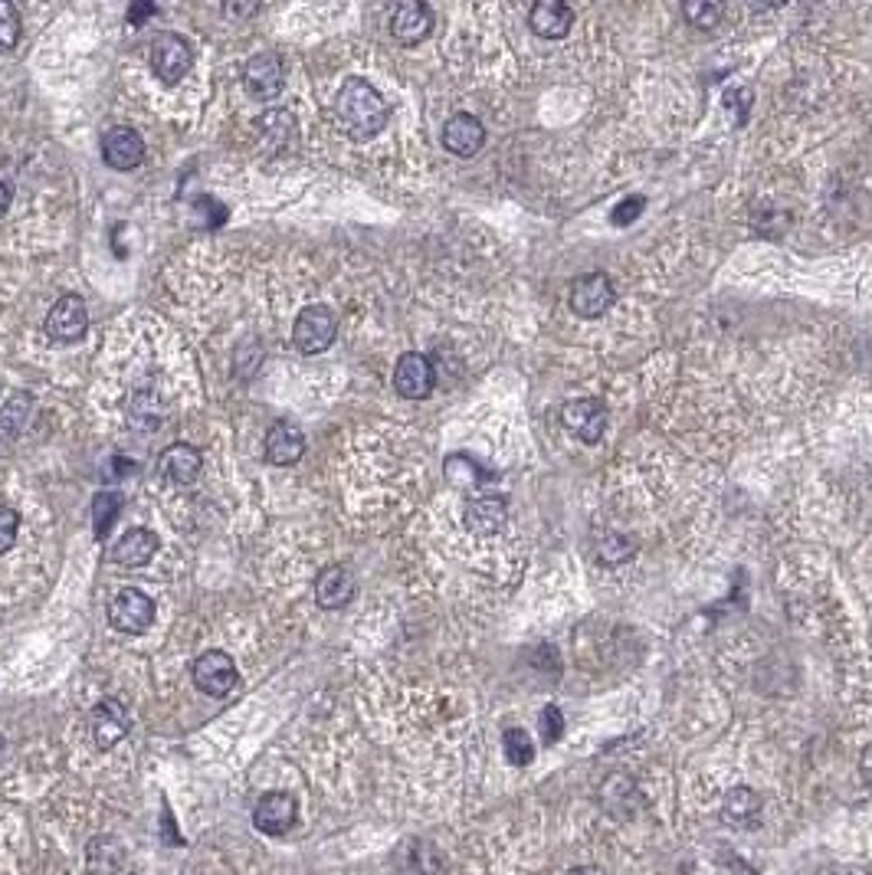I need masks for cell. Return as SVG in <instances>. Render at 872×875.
<instances>
[{"mask_svg":"<svg viewBox=\"0 0 872 875\" xmlns=\"http://www.w3.org/2000/svg\"><path fill=\"white\" fill-rule=\"evenodd\" d=\"M335 119L348 138L368 141L377 131H384L387 119H390V106L384 102V96L368 79L352 76V79H345V86L335 96Z\"/></svg>","mask_w":872,"mask_h":875,"instance_id":"obj_1","label":"cell"},{"mask_svg":"<svg viewBox=\"0 0 872 875\" xmlns=\"http://www.w3.org/2000/svg\"><path fill=\"white\" fill-rule=\"evenodd\" d=\"M151 73L154 79H161L164 86H177L191 66H194V53H191V43L177 33H158L151 40Z\"/></svg>","mask_w":872,"mask_h":875,"instance_id":"obj_2","label":"cell"},{"mask_svg":"<svg viewBox=\"0 0 872 875\" xmlns=\"http://www.w3.org/2000/svg\"><path fill=\"white\" fill-rule=\"evenodd\" d=\"M338 335V318L329 305L315 302L309 309H302V315L295 318V328H292V342L302 355H322L332 348Z\"/></svg>","mask_w":872,"mask_h":875,"instance_id":"obj_3","label":"cell"},{"mask_svg":"<svg viewBox=\"0 0 872 875\" xmlns=\"http://www.w3.org/2000/svg\"><path fill=\"white\" fill-rule=\"evenodd\" d=\"M43 332H46V338L53 345H76V342H83L86 332H89V309H86V302L79 295H63L50 309Z\"/></svg>","mask_w":872,"mask_h":875,"instance_id":"obj_4","label":"cell"},{"mask_svg":"<svg viewBox=\"0 0 872 875\" xmlns=\"http://www.w3.org/2000/svg\"><path fill=\"white\" fill-rule=\"evenodd\" d=\"M617 292L607 272H588L571 282V309L581 318H601L611 312Z\"/></svg>","mask_w":872,"mask_h":875,"instance_id":"obj_5","label":"cell"},{"mask_svg":"<svg viewBox=\"0 0 872 875\" xmlns=\"http://www.w3.org/2000/svg\"><path fill=\"white\" fill-rule=\"evenodd\" d=\"M237 666L234 659L224 652V649H207L204 656H197L194 662V682L201 692L214 695V699H224L237 689Z\"/></svg>","mask_w":872,"mask_h":875,"instance_id":"obj_6","label":"cell"},{"mask_svg":"<svg viewBox=\"0 0 872 875\" xmlns=\"http://www.w3.org/2000/svg\"><path fill=\"white\" fill-rule=\"evenodd\" d=\"M109 624L116 626L119 633H144L154 624V601L138 591V587H125L116 594V601L109 604Z\"/></svg>","mask_w":872,"mask_h":875,"instance_id":"obj_7","label":"cell"},{"mask_svg":"<svg viewBox=\"0 0 872 875\" xmlns=\"http://www.w3.org/2000/svg\"><path fill=\"white\" fill-rule=\"evenodd\" d=\"M607 407L594 397H584V400H571L561 407V423L588 446L601 443L604 430H607Z\"/></svg>","mask_w":872,"mask_h":875,"instance_id":"obj_8","label":"cell"},{"mask_svg":"<svg viewBox=\"0 0 872 875\" xmlns=\"http://www.w3.org/2000/svg\"><path fill=\"white\" fill-rule=\"evenodd\" d=\"M394 387L400 397L407 400H423L433 393L437 387V371H433V361L420 352H407L397 358V368H394Z\"/></svg>","mask_w":872,"mask_h":875,"instance_id":"obj_9","label":"cell"},{"mask_svg":"<svg viewBox=\"0 0 872 875\" xmlns=\"http://www.w3.org/2000/svg\"><path fill=\"white\" fill-rule=\"evenodd\" d=\"M295 797L272 790L266 797H259V803L252 807V827L266 836H282L292 823H295Z\"/></svg>","mask_w":872,"mask_h":875,"instance_id":"obj_10","label":"cell"},{"mask_svg":"<svg viewBox=\"0 0 872 875\" xmlns=\"http://www.w3.org/2000/svg\"><path fill=\"white\" fill-rule=\"evenodd\" d=\"M282 79H286V73H282V60L276 53H256L244 69V86L259 102L276 99L282 93Z\"/></svg>","mask_w":872,"mask_h":875,"instance_id":"obj_11","label":"cell"},{"mask_svg":"<svg viewBox=\"0 0 872 875\" xmlns=\"http://www.w3.org/2000/svg\"><path fill=\"white\" fill-rule=\"evenodd\" d=\"M256 131H259V144H262L269 154H276V158L289 154V151L295 148V141H299L295 116L286 112V109H269V112H262V116L256 119Z\"/></svg>","mask_w":872,"mask_h":875,"instance_id":"obj_12","label":"cell"},{"mask_svg":"<svg viewBox=\"0 0 872 875\" xmlns=\"http://www.w3.org/2000/svg\"><path fill=\"white\" fill-rule=\"evenodd\" d=\"M433 30V10L420 0H407L397 3L390 13V33L403 43V46H417L420 40H427Z\"/></svg>","mask_w":872,"mask_h":875,"instance_id":"obj_13","label":"cell"},{"mask_svg":"<svg viewBox=\"0 0 872 875\" xmlns=\"http://www.w3.org/2000/svg\"><path fill=\"white\" fill-rule=\"evenodd\" d=\"M103 158L116 171H131L144 161V141L134 128H109L103 138Z\"/></svg>","mask_w":872,"mask_h":875,"instance_id":"obj_14","label":"cell"},{"mask_svg":"<svg viewBox=\"0 0 872 875\" xmlns=\"http://www.w3.org/2000/svg\"><path fill=\"white\" fill-rule=\"evenodd\" d=\"M315 601L325 611H342L355 601V577L348 568L342 564H329L319 577H315Z\"/></svg>","mask_w":872,"mask_h":875,"instance_id":"obj_15","label":"cell"},{"mask_svg":"<svg viewBox=\"0 0 872 875\" xmlns=\"http://www.w3.org/2000/svg\"><path fill=\"white\" fill-rule=\"evenodd\" d=\"M483 144H486V128L470 112H460L443 126V148L453 151L456 158H473Z\"/></svg>","mask_w":872,"mask_h":875,"instance_id":"obj_16","label":"cell"},{"mask_svg":"<svg viewBox=\"0 0 872 875\" xmlns=\"http://www.w3.org/2000/svg\"><path fill=\"white\" fill-rule=\"evenodd\" d=\"M528 26L541 40H561L574 26V10L561 0H541L528 13Z\"/></svg>","mask_w":872,"mask_h":875,"instance_id":"obj_17","label":"cell"},{"mask_svg":"<svg viewBox=\"0 0 872 875\" xmlns=\"http://www.w3.org/2000/svg\"><path fill=\"white\" fill-rule=\"evenodd\" d=\"M201 466H204L201 453H197L194 446H187V443H174V446H168V450L161 453V460H158V473H161L168 483H174V486H191V483H197Z\"/></svg>","mask_w":872,"mask_h":875,"instance_id":"obj_18","label":"cell"},{"mask_svg":"<svg viewBox=\"0 0 872 875\" xmlns=\"http://www.w3.org/2000/svg\"><path fill=\"white\" fill-rule=\"evenodd\" d=\"M125 735H128V712L116 699H103L93 709V742H96V748H116Z\"/></svg>","mask_w":872,"mask_h":875,"instance_id":"obj_19","label":"cell"},{"mask_svg":"<svg viewBox=\"0 0 872 875\" xmlns=\"http://www.w3.org/2000/svg\"><path fill=\"white\" fill-rule=\"evenodd\" d=\"M305 453V436L295 423H276L269 433H266V460L276 463V466H292L299 463Z\"/></svg>","mask_w":872,"mask_h":875,"instance_id":"obj_20","label":"cell"},{"mask_svg":"<svg viewBox=\"0 0 872 875\" xmlns=\"http://www.w3.org/2000/svg\"><path fill=\"white\" fill-rule=\"evenodd\" d=\"M466 528L473 531V534H480V538H489V534H496L498 528L505 525V518H508V501L502 499V496H480V499H473L470 505H466Z\"/></svg>","mask_w":872,"mask_h":875,"instance_id":"obj_21","label":"cell"},{"mask_svg":"<svg viewBox=\"0 0 872 875\" xmlns=\"http://www.w3.org/2000/svg\"><path fill=\"white\" fill-rule=\"evenodd\" d=\"M154 551H158V534L148 531V528H131L116 541L112 561L122 564V568H144L154 558Z\"/></svg>","mask_w":872,"mask_h":875,"instance_id":"obj_22","label":"cell"},{"mask_svg":"<svg viewBox=\"0 0 872 875\" xmlns=\"http://www.w3.org/2000/svg\"><path fill=\"white\" fill-rule=\"evenodd\" d=\"M443 866L437 846L423 843V840H407L397 850V869L400 875H437Z\"/></svg>","mask_w":872,"mask_h":875,"instance_id":"obj_23","label":"cell"},{"mask_svg":"<svg viewBox=\"0 0 872 875\" xmlns=\"http://www.w3.org/2000/svg\"><path fill=\"white\" fill-rule=\"evenodd\" d=\"M722 813L735 827H754V820L761 817V797L751 787H735V790H729Z\"/></svg>","mask_w":872,"mask_h":875,"instance_id":"obj_24","label":"cell"},{"mask_svg":"<svg viewBox=\"0 0 872 875\" xmlns=\"http://www.w3.org/2000/svg\"><path fill=\"white\" fill-rule=\"evenodd\" d=\"M122 866V846L116 836H96L89 843V869L96 875H116Z\"/></svg>","mask_w":872,"mask_h":875,"instance_id":"obj_25","label":"cell"},{"mask_svg":"<svg viewBox=\"0 0 872 875\" xmlns=\"http://www.w3.org/2000/svg\"><path fill=\"white\" fill-rule=\"evenodd\" d=\"M119 511H122V496H116V493H99V496H96V501H93V525H96V538H106V534L112 531V525H116Z\"/></svg>","mask_w":872,"mask_h":875,"instance_id":"obj_26","label":"cell"},{"mask_svg":"<svg viewBox=\"0 0 872 875\" xmlns=\"http://www.w3.org/2000/svg\"><path fill=\"white\" fill-rule=\"evenodd\" d=\"M502 748H505V760H508L512 767H525V764H531V757H535L531 735L521 732V728H508V732L502 735Z\"/></svg>","mask_w":872,"mask_h":875,"instance_id":"obj_27","label":"cell"},{"mask_svg":"<svg viewBox=\"0 0 872 875\" xmlns=\"http://www.w3.org/2000/svg\"><path fill=\"white\" fill-rule=\"evenodd\" d=\"M26 413H30V397L26 393H13L7 400V407L0 410V430L3 436H17L26 423Z\"/></svg>","mask_w":872,"mask_h":875,"instance_id":"obj_28","label":"cell"},{"mask_svg":"<svg viewBox=\"0 0 872 875\" xmlns=\"http://www.w3.org/2000/svg\"><path fill=\"white\" fill-rule=\"evenodd\" d=\"M633 541L629 538H623V534H617V531H611L601 544H598V558L604 561V564H623V561H629L633 558Z\"/></svg>","mask_w":872,"mask_h":875,"instance_id":"obj_29","label":"cell"},{"mask_svg":"<svg viewBox=\"0 0 872 875\" xmlns=\"http://www.w3.org/2000/svg\"><path fill=\"white\" fill-rule=\"evenodd\" d=\"M20 13H17V7L13 3H7V0H0V46H17V40H20Z\"/></svg>","mask_w":872,"mask_h":875,"instance_id":"obj_30","label":"cell"},{"mask_svg":"<svg viewBox=\"0 0 872 875\" xmlns=\"http://www.w3.org/2000/svg\"><path fill=\"white\" fill-rule=\"evenodd\" d=\"M682 17H686L692 26H699V30H712V26L719 23L722 10H719L715 3H686V7H682Z\"/></svg>","mask_w":872,"mask_h":875,"instance_id":"obj_31","label":"cell"},{"mask_svg":"<svg viewBox=\"0 0 872 875\" xmlns=\"http://www.w3.org/2000/svg\"><path fill=\"white\" fill-rule=\"evenodd\" d=\"M538 728H541V738H545L548 745H555V742L564 735V715H561L555 705H545V709H541V719H538Z\"/></svg>","mask_w":872,"mask_h":875,"instance_id":"obj_32","label":"cell"},{"mask_svg":"<svg viewBox=\"0 0 872 875\" xmlns=\"http://www.w3.org/2000/svg\"><path fill=\"white\" fill-rule=\"evenodd\" d=\"M17 528H20V515L7 505H0V554L13 548L17 541Z\"/></svg>","mask_w":872,"mask_h":875,"instance_id":"obj_33","label":"cell"},{"mask_svg":"<svg viewBox=\"0 0 872 875\" xmlns=\"http://www.w3.org/2000/svg\"><path fill=\"white\" fill-rule=\"evenodd\" d=\"M643 207H646V197H626V201L617 204V210L611 214V224L614 227H629L643 214Z\"/></svg>","mask_w":872,"mask_h":875,"instance_id":"obj_34","label":"cell"},{"mask_svg":"<svg viewBox=\"0 0 872 875\" xmlns=\"http://www.w3.org/2000/svg\"><path fill=\"white\" fill-rule=\"evenodd\" d=\"M747 106H751V89H747V86H735V89L725 96V109L732 112L735 126H742L747 119Z\"/></svg>","mask_w":872,"mask_h":875,"instance_id":"obj_35","label":"cell"},{"mask_svg":"<svg viewBox=\"0 0 872 875\" xmlns=\"http://www.w3.org/2000/svg\"><path fill=\"white\" fill-rule=\"evenodd\" d=\"M148 17H154V3H134V7L128 10V23H131V26H141Z\"/></svg>","mask_w":872,"mask_h":875,"instance_id":"obj_36","label":"cell"},{"mask_svg":"<svg viewBox=\"0 0 872 875\" xmlns=\"http://www.w3.org/2000/svg\"><path fill=\"white\" fill-rule=\"evenodd\" d=\"M10 197H13V194H10V187L0 181V217H3V214H7V207H10Z\"/></svg>","mask_w":872,"mask_h":875,"instance_id":"obj_37","label":"cell"},{"mask_svg":"<svg viewBox=\"0 0 872 875\" xmlns=\"http://www.w3.org/2000/svg\"><path fill=\"white\" fill-rule=\"evenodd\" d=\"M863 777H866V784H872V748L863 754Z\"/></svg>","mask_w":872,"mask_h":875,"instance_id":"obj_38","label":"cell"},{"mask_svg":"<svg viewBox=\"0 0 872 875\" xmlns=\"http://www.w3.org/2000/svg\"><path fill=\"white\" fill-rule=\"evenodd\" d=\"M571 875H607L604 869H598V866H581V869H574Z\"/></svg>","mask_w":872,"mask_h":875,"instance_id":"obj_39","label":"cell"}]
</instances>
